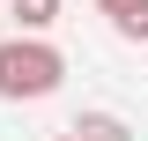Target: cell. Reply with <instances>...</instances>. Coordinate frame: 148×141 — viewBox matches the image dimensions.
<instances>
[{
    "label": "cell",
    "mask_w": 148,
    "mask_h": 141,
    "mask_svg": "<svg viewBox=\"0 0 148 141\" xmlns=\"http://www.w3.org/2000/svg\"><path fill=\"white\" fill-rule=\"evenodd\" d=\"M67 82V52L52 37H0V97L8 104H45L52 89Z\"/></svg>",
    "instance_id": "cell-1"
},
{
    "label": "cell",
    "mask_w": 148,
    "mask_h": 141,
    "mask_svg": "<svg viewBox=\"0 0 148 141\" xmlns=\"http://www.w3.org/2000/svg\"><path fill=\"white\" fill-rule=\"evenodd\" d=\"M96 15L126 37V45H141V37H148V0H96Z\"/></svg>",
    "instance_id": "cell-2"
},
{
    "label": "cell",
    "mask_w": 148,
    "mask_h": 141,
    "mask_svg": "<svg viewBox=\"0 0 148 141\" xmlns=\"http://www.w3.org/2000/svg\"><path fill=\"white\" fill-rule=\"evenodd\" d=\"M59 8H67V0H8V22H15L22 37H45L59 22Z\"/></svg>",
    "instance_id": "cell-3"
},
{
    "label": "cell",
    "mask_w": 148,
    "mask_h": 141,
    "mask_svg": "<svg viewBox=\"0 0 148 141\" xmlns=\"http://www.w3.org/2000/svg\"><path fill=\"white\" fill-rule=\"evenodd\" d=\"M67 134H74V141H126L133 126L119 119V111H74V126H67Z\"/></svg>",
    "instance_id": "cell-4"
},
{
    "label": "cell",
    "mask_w": 148,
    "mask_h": 141,
    "mask_svg": "<svg viewBox=\"0 0 148 141\" xmlns=\"http://www.w3.org/2000/svg\"><path fill=\"white\" fill-rule=\"evenodd\" d=\"M52 141H74V134H52Z\"/></svg>",
    "instance_id": "cell-5"
}]
</instances>
